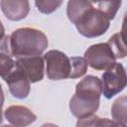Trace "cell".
<instances>
[{
	"label": "cell",
	"mask_w": 127,
	"mask_h": 127,
	"mask_svg": "<svg viewBox=\"0 0 127 127\" xmlns=\"http://www.w3.org/2000/svg\"><path fill=\"white\" fill-rule=\"evenodd\" d=\"M66 15L74 24L78 33L86 38H95L103 35L109 28L110 20L92 2L71 0L67 2Z\"/></svg>",
	"instance_id": "obj_1"
},
{
	"label": "cell",
	"mask_w": 127,
	"mask_h": 127,
	"mask_svg": "<svg viewBox=\"0 0 127 127\" xmlns=\"http://www.w3.org/2000/svg\"><path fill=\"white\" fill-rule=\"evenodd\" d=\"M102 81L94 75H86L75 86V93L69 100V110L77 118L92 115L99 107Z\"/></svg>",
	"instance_id": "obj_2"
},
{
	"label": "cell",
	"mask_w": 127,
	"mask_h": 127,
	"mask_svg": "<svg viewBox=\"0 0 127 127\" xmlns=\"http://www.w3.org/2000/svg\"><path fill=\"white\" fill-rule=\"evenodd\" d=\"M48 45L47 36L35 28H19L10 36L11 55L17 59L41 56Z\"/></svg>",
	"instance_id": "obj_3"
},
{
	"label": "cell",
	"mask_w": 127,
	"mask_h": 127,
	"mask_svg": "<svg viewBox=\"0 0 127 127\" xmlns=\"http://www.w3.org/2000/svg\"><path fill=\"white\" fill-rule=\"evenodd\" d=\"M47 76L52 80H61L69 77L70 59L63 52L51 50L44 55Z\"/></svg>",
	"instance_id": "obj_4"
},
{
	"label": "cell",
	"mask_w": 127,
	"mask_h": 127,
	"mask_svg": "<svg viewBox=\"0 0 127 127\" xmlns=\"http://www.w3.org/2000/svg\"><path fill=\"white\" fill-rule=\"evenodd\" d=\"M87 64L97 70H108L117 63L107 43H100L90 46L84 53Z\"/></svg>",
	"instance_id": "obj_5"
},
{
	"label": "cell",
	"mask_w": 127,
	"mask_h": 127,
	"mask_svg": "<svg viewBox=\"0 0 127 127\" xmlns=\"http://www.w3.org/2000/svg\"><path fill=\"white\" fill-rule=\"evenodd\" d=\"M102 92L106 98H112L127 86V73L122 64H116L102 74Z\"/></svg>",
	"instance_id": "obj_6"
},
{
	"label": "cell",
	"mask_w": 127,
	"mask_h": 127,
	"mask_svg": "<svg viewBox=\"0 0 127 127\" xmlns=\"http://www.w3.org/2000/svg\"><path fill=\"white\" fill-rule=\"evenodd\" d=\"M4 80L8 84L9 90L14 97L23 99L29 95L31 81L18 66L15 65L14 69L4 78Z\"/></svg>",
	"instance_id": "obj_7"
},
{
	"label": "cell",
	"mask_w": 127,
	"mask_h": 127,
	"mask_svg": "<svg viewBox=\"0 0 127 127\" xmlns=\"http://www.w3.org/2000/svg\"><path fill=\"white\" fill-rule=\"evenodd\" d=\"M44 58L24 57L16 59V66H18L30 79L31 82H37L44 77Z\"/></svg>",
	"instance_id": "obj_8"
},
{
	"label": "cell",
	"mask_w": 127,
	"mask_h": 127,
	"mask_svg": "<svg viewBox=\"0 0 127 127\" xmlns=\"http://www.w3.org/2000/svg\"><path fill=\"white\" fill-rule=\"evenodd\" d=\"M5 118L15 127H27L36 121L37 116L26 106L11 105L4 111Z\"/></svg>",
	"instance_id": "obj_9"
},
{
	"label": "cell",
	"mask_w": 127,
	"mask_h": 127,
	"mask_svg": "<svg viewBox=\"0 0 127 127\" xmlns=\"http://www.w3.org/2000/svg\"><path fill=\"white\" fill-rule=\"evenodd\" d=\"M0 5L6 18L11 21H19L26 18L30 11V3L27 0H2Z\"/></svg>",
	"instance_id": "obj_10"
},
{
	"label": "cell",
	"mask_w": 127,
	"mask_h": 127,
	"mask_svg": "<svg viewBox=\"0 0 127 127\" xmlns=\"http://www.w3.org/2000/svg\"><path fill=\"white\" fill-rule=\"evenodd\" d=\"M111 115L113 120L118 122L127 123V96L118 97L112 104L111 107Z\"/></svg>",
	"instance_id": "obj_11"
},
{
	"label": "cell",
	"mask_w": 127,
	"mask_h": 127,
	"mask_svg": "<svg viewBox=\"0 0 127 127\" xmlns=\"http://www.w3.org/2000/svg\"><path fill=\"white\" fill-rule=\"evenodd\" d=\"M107 44L110 47V49L116 59H123L127 56V47L124 44V42L122 41L119 33H116L113 36H111L109 38Z\"/></svg>",
	"instance_id": "obj_12"
},
{
	"label": "cell",
	"mask_w": 127,
	"mask_h": 127,
	"mask_svg": "<svg viewBox=\"0 0 127 127\" xmlns=\"http://www.w3.org/2000/svg\"><path fill=\"white\" fill-rule=\"evenodd\" d=\"M87 61L85 58L72 57L70 58V78H77L82 76L87 70Z\"/></svg>",
	"instance_id": "obj_13"
},
{
	"label": "cell",
	"mask_w": 127,
	"mask_h": 127,
	"mask_svg": "<svg viewBox=\"0 0 127 127\" xmlns=\"http://www.w3.org/2000/svg\"><path fill=\"white\" fill-rule=\"evenodd\" d=\"M121 3V1H101L97 2L96 5L97 8L102 13H104L109 20H112L116 16V13L120 8Z\"/></svg>",
	"instance_id": "obj_14"
},
{
	"label": "cell",
	"mask_w": 127,
	"mask_h": 127,
	"mask_svg": "<svg viewBox=\"0 0 127 127\" xmlns=\"http://www.w3.org/2000/svg\"><path fill=\"white\" fill-rule=\"evenodd\" d=\"M15 65H16V64L12 60L11 56L3 54V53L0 54V68H1L0 74L3 79L14 69Z\"/></svg>",
	"instance_id": "obj_15"
},
{
	"label": "cell",
	"mask_w": 127,
	"mask_h": 127,
	"mask_svg": "<svg viewBox=\"0 0 127 127\" xmlns=\"http://www.w3.org/2000/svg\"><path fill=\"white\" fill-rule=\"evenodd\" d=\"M62 1H51V0H48V1H36L35 2V5L37 6L38 10L41 12V13H44V14H50L54 11H56L61 5H62Z\"/></svg>",
	"instance_id": "obj_16"
},
{
	"label": "cell",
	"mask_w": 127,
	"mask_h": 127,
	"mask_svg": "<svg viewBox=\"0 0 127 127\" xmlns=\"http://www.w3.org/2000/svg\"><path fill=\"white\" fill-rule=\"evenodd\" d=\"M99 117L95 114L86 116L83 118H78L75 127H97Z\"/></svg>",
	"instance_id": "obj_17"
},
{
	"label": "cell",
	"mask_w": 127,
	"mask_h": 127,
	"mask_svg": "<svg viewBox=\"0 0 127 127\" xmlns=\"http://www.w3.org/2000/svg\"><path fill=\"white\" fill-rule=\"evenodd\" d=\"M97 127H127L126 124L108 118H99Z\"/></svg>",
	"instance_id": "obj_18"
},
{
	"label": "cell",
	"mask_w": 127,
	"mask_h": 127,
	"mask_svg": "<svg viewBox=\"0 0 127 127\" xmlns=\"http://www.w3.org/2000/svg\"><path fill=\"white\" fill-rule=\"evenodd\" d=\"M122 41L124 42V44L127 47V11L124 14V18L122 21V27H121V31L119 32Z\"/></svg>",
	"instance_id": "obj_19"
},
{
	"label": "cell",
	"mask_w": 127,
	"mask_h": 127,
	"mask_svg": "<svg viewBox=\"0 0 127 127\" xmlns=\"http://www.w3.org/2000/svg\"><path fill=\"white\" fill-rule=\"evenodd\" d=\"M41 127H59V126L56 125V124H54V123H45Z\"/></svg>",
	"instance_id": "obj_20"
},
{
	"label": "cell",
	"mask_w": 127,
	"mask_h": 127,
	"mask_svg": "<svg viewBox=\"0 0 127 127\" xmlns=\"http://www.w3.org/2000/svg\"><path fill=\"white\" fill-rule=\"evenodd\" d=\"M2 127H15V126H12V125H3Z\"/></svg>",
	"instance_id": "obj_21"
}]
</instances>
